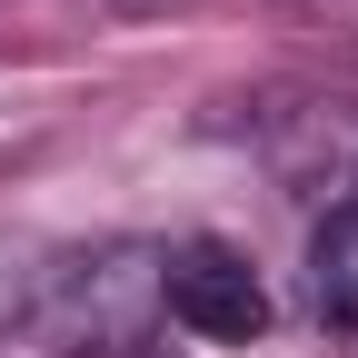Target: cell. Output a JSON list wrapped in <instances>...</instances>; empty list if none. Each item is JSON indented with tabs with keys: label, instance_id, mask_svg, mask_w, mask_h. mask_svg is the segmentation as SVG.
I'll list each match as a JSON object with an SVG mask.
<instances>
[{
	"label": "cell",
	"instance_id": "3957f363",
	"mask_svg": "<svg viewBox=\"0 0 358 358\" xmlns=\"http://www.w3.org/2000/svg\"><path fill=\"white\" fill-rule=\"evenodd\" d=\"M268 169H279V189L319 199V209L358 199V110H348V100H299V110H279V120H268Z\"/></svg>",
	"mask_w": 358,
	"mask_h": 358
},
{
	"label": "cell",
	"instance_id": "277c9868",
	"mask_svg": "<svg viewBox=\"0 0 358 358\" xmlns=\"http://www.w3.org/2000/svg\"><path fill=\"white\" fill-rule=\"evenodd\" d=\"M308 319L329 338H358V199L319 209L308 229Z\"/></svg>",
	"mask_w": 358,
	"mask_h": 358
},
{
	"label": "cell",
	"instance_id": "6da1fadb",
	"mask_svg": "<svg viewBox=\"0 0 358 358\" xmlns=\"http://www.w3.org/2000/svg\"><path fill=\"white\" fill-rule=\"evenodd\" d=\"M20 329L60 358H140V338L159 329V249L110 239V249H80V259H40Z\"/></svg>",
	"mask_w": 358,
	"mask_h": 358
},
{
	"label": "cell",
	"instance_id": "5b68a950",
	"mask_svg": "<svg viewBox=\"0 0 358 358\" xmlns=\"http://www.w3.org/2000/svg\"><path fill=\"white\" fill-rule=\"evenodd\" d=\"M110 10H169V0H110Z\"/></svg>",
	"mask_w": 358,
	"mask_h": 358
},
{
	"label": "cell",
	"instance_id": "7a4b0ae2",
	"mask_svg": "<svg viewBox=\"0 0 358 358\" xmlns=\"http://www.w3.org/2000/svg\"><path fill=\"white\" fill-rule=\"evenodd\" d=\"M159 319H179V329L209 338V348H249L268 329V289H259L249 249H229V239L159 249Z\"/></svg>",
	"mask_w": 358,
	"mask_h": 358
}]
</instances>
